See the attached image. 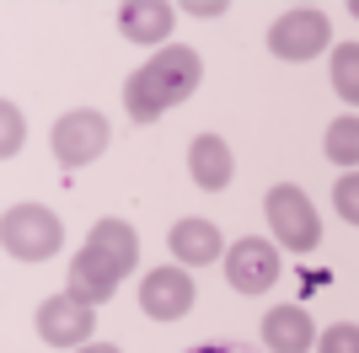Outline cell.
Listing matches in <instances>:
<instances>
[{
  "label": "cell",
  "mask_w": 359,
  "mask_h": 353,
  "mask_svg": "<svg viewBox=\"0 0 359 353\" xmlns=\"http://www.w3.org/2000/svg\"><path fill=\"white\" fill-rule=\"evenodd\" d=\"M204 81V59L194 48H166L150 64H140L129 81H123V102H129V118L135 123H156L166 107L188 102Z\"/></svg>",
  "instance_id": "6da1fadb"
},
{
  "label": "cell",
  "mask_w": 359,
  "mask_h": 353,
  "mask_svg": "<svg viewBox=\"0 0 359 353\" xmlns=\"http://www.w3.org/2000/svg\"><path fill=\"white\" fill-rule=\"evenodd\" d=\"M0 241H6V251H11L16 263H43V257H54L65 241V225L54 209L43 204H16L6 209V220H0Z\"/></svg>",
  "instance_id": "7a4b0ae2"
},
{
  "label": "cell",
  "mask_w": 359,
  "mask_h": 353,
  "mask_svg": "<svg viewBox=\"0 0 359 353\" xmlns=\"http://www.w3.org/2000/svg\"><path fill=\"white\" fill-rule=\"evenodd\" d=\"M263 209H269V230L279 235V247H290V251H311L316 241H322V220H316L311 198H306L295 182H279V188H269Z\"/></svg>",
  "instance_id": "3957f363"
},
{
  "label": "cell",
  "mask_w": 359,
  "mask_h": 353,
  "mask_svg": "<svg viewBox=\"0 0 359 353\" xmlns=\"http://www.w3.org/2000/svg\"><path fill=\"white\" fill-rule=\"evenodd\" d=\"M279 247L273 241H263V235H241L236 247H231V257H225V284L236 294H263L279 284Z\"/></svg>",
  "instance_id": "277c9868"
},
{
  "label": "cell",
  "mask_w": 359,
  "mask_h": 353,
  "mask_svg": "<svg viewBox=\"0 0 359 353\" xmlns=\"http://www.w3.org/2000/svg\"><path fill=\"white\" fill-rule=\"evenodd\" d=\"M327 43H332V27H327V16L311 11V6H300V11H285V16H279V22L269 27V48H273V59H290V64H300V59H316Z\"/></svg>",
  "instance_id": "5b68a950"
},
{
  "label": "cell",
  "mask_w": 359,
  "mask_h": 353,
  "mask_svg": "<svg viewBox=\"0 0 359 353\" xmlns=\"http://www.w3.org/2000/svg\"><path fill=\"white\" fill-rule=\"evenodd\" d=\"M107 139H113V129H107V118L97 107H75V113H65L54 123V155H60V166L97 161L107 150Z\"/></svg>",
  "instance_id": "8992f818"
},
{
  "label": "cell",
  "mask_w": 359,
  "mask_h": 353,
  "mask_svg": "<svg viewBox=\"0 0 359 353\" xmlns=\"http://www.w3.org/2000/svg\"><path fill=\"white\" fill-rule=\"evenodd\" d=\"M91 310H97V305L75 300L70 289H65V294H48L43 305H38V338L54 342V348H86V342H91V326H97Z\"/></svg>",
  "instance_id": "52a82bcc"
},
{
  "label": "cell",
  "mask_w": 359,
  "mask_h": 353,
  "mask_svg": "<svg viewBox=\"0 0 359 353\" xmlns=\"http://www.w3.org/2000/svg\"><path fill=\"white\" fill-rule=\"evenodd\" d=\"M140 310L150 321H177L194 310V279L182 268H150L140 279Z\"/></svg>",
  "instance_id": "ba28073f"
},
{
  "label": "cell",
  "mask_w": 359,
  "mask_h": 353,
  "mask_svg": "<svg viewBox=\"0 0 359 353\" xmlns=\"http://www.w3.org/2000/svg\"><path fill=\"white\" fill-rule=\"evenodd\" d=\"M118 279L123 273L107 263V257H97L91 247H81L70 257V284H65V289H70L75 300H86V305H107V300L118 294Z\"/></svg>",
  "instance_id": "9c48e42d"
},
{
  "label": "cell",
  "mask_w": 359,
  "mask_h": 353,
  "mask_svg": "<svg viewBox=\"0 0 359 353\" xmlns=\"http://www.w3.org/2000/svg\"><path fill=\"white\" fill-rule=\"evenodd\" d=\"M172 22H177V6H166V0H123L118 6V32L129 43H161L172 38Z\"/></svg>",
  "instance_id": "30bf717a"
},
{
  "label": "cell",
  "mask_w": 359,
  "mask_h": 353,
  "mask_svg": "<svg viewBox=\"0 0 359 353\" xmlns=\"http://www.w3.org/2000/svg\"><path fill=\"white\" fill-rule=\"evenodd\" d=\"M311 342H316V326L300 305H273L263 316V348L269 353H311Z\"/></svg>",
  "instance_id": "8fae6325"
},
{
  "label": "cell",
  "mask_w": 359,
  "mask_h": 353,
  "mask_svg": "<svg viewBox=\"0 0 359 353\" xmlns=\"http://www.w3.org/2000/svg\"><path fill=\"white\" fill-rule=\"evenodd\" d=\"M188 172H194V188H204V193L231 188V172H236L231 145H225L220 134H198L194 145H188Z\"/></svg>",
  "instance_id": "7c38bea8"
},
{
  "label": "cell",
  "mask_w": 359,
  "mask_h": 353,
  "mask_svg": "<svg viewBox=\"0 0 359 353\" xmlns=\"http://www.w3.org/2000/svg\"><path fill=\"white\" fill-rule=\"evenodd\" d=\"M86 247L97 251V257H107L118 273H135L140 268V241H135V230H129L123 220H97L91 235H86Z\"/></svg>",
  "instance_id": "4fadbf2b"
},
{
  "label": "cell",
  "mask_w": 359,
  "mask_h": 353,
  "mask_svg": "<svg viewBox=\"0 0 359 353\" xmlns=\"http://www.w3.org/2000/svg\"><path fill=\"white\" fill-rule=\"evenodd\" d=\"M172 251L194 268H210L215 257H220V230H215L210 220H177L172 225Z\"/></svg>",
  "instance_id": "5bb4252c"
},
{
  "label": "cell",
  "mask_w": 359,
  "mask_h": 353,
  "mask_svg": "<svg viewBox=\"0 0 359 353\" xmlns=\"http://www.w3.org/2000/svg\"><path fill=\"white\" fill-rule=\"evenodd\" d=\"M322 150H327V161H338V166H359V118L354 113H348V118H332Z\"/></svg>",
  "instance_id": "9a60e30c"
},
{
  "label": "cell",
  "mask_w": 359,
  "mask_h": 353,
  "mask_svg": "<svg viewBox=\"0 0 359 353\" xmlns=\"http://www.w3.org/2000/svg\"><path fill=\"white\" fill-rule=\"evenodd\" d=\"M332 91L344 102L359 107V43H338L332 48Z\"/></svg>",
  "instance_id": "2e32d148"
},
{
  "label": "cell",
  "mask_w": 359,
  "mask_h": 353,
  "mask_svg": "<svg viewBox=\"0 0 359 353\" xmlns=\"http://www.w3.org/2000/svg\"><path fill=\"white\" fill-rule=\"evenodd\" d=\"M332 204H338V214H344L348 225H359V172H348V176L332 182Z\"/></svg>",
  "instance_id": "e0dca14e"
},
{
  "label": "cell",
  "mask_w": 359,
  "mask_h": 353,
  "mask_svg": "<svg viewBox=\"0 0 359 353\" xmlns=\"http://www.w3.org/2000/svg\"><path fill=\"white\" fill-rule=\"evenodd\" d=\"M322 353H359V326L354 321H338L322 332Z\"/></svg>",
  "instance_id": "ac0fdd59"
},
{
  "label": "cell",
  "mask_w": 359,
  "mask_h": 353,
  "mask_svg": "<svg viewBox=\"0 0 359 353\" xmlns=\"http://www.w3.org/2000/svg\"><path fill=\"white\" fill-rule=\"evenodd\" d=\"M22 150V123H16V107L6 102V145H0V155H16Z\"/></svg>",
  "instance_id": "d6986e66"
},
{
  "label": "cell",
  "mask_w": 359,
  "mask_h": 353,
  "mask_svg": "<svg viewBox=\"0 0 359 353\" xmlns=\"http://www.w3.org/2000/svg\"><path fill=\"white\" fill-rule=\"evenodd\" d=\"M188 353H252V348H241V342H204V348H188Z\"/></svg>",
  "instance_id": "ffe728a7"
},
{
  "label": "cell",
  "mask_w": 359,
  "mask_h": 353,
  "mask_svg": "<svg viewBox=\"0 0 359 353\" xmlns=\"http://www.w3.org/2000/svg\"><path fill=\"white\" fill-rule=\"evenodd\" d=\"M81 353H118V348H113V342H86Z\"/></svg>",
  "instance_id": "44dd1931"
},
{
  "label": "cell",
  "mask_w": 359,
  "mask_h": 353,
  "mask_svg": "<svg viewBox=\"0 0 359 353\" xmlns=\"http://www.w3.org/2000/svg\"><path fill=\"white\" fill-rule=\"evenodd\" d=\"M348 11H354V16H359V0H354V6H348Z\"/></svg>",
  "instance_id": "7402d4cb"
}]
</instances>
